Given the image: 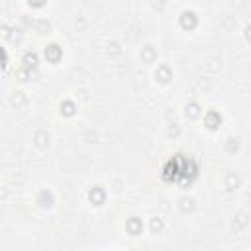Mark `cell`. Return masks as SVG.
Instances as JSON below:
<instances>
[{"mask_svg": "<svg viewBox=\"0 0 251 251\" xmlns=\"http://www.w3.org/2000/svg\"><path fill=\"white\" fill-rule=\"evenodd\" d=\"M163 176L171 184H180V186L190 184L192 178L196 176V165L192 159L184 155H175L163 167Z\"/></svg>", "mask_w": 251, "mask_h": 251, "instance_id": "obj_1", "label": "cell"}]
</instances>
